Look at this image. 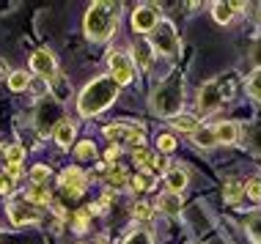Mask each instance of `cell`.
I'll use <instances>...</instances> for the list:
<instances>
[{"label": "cell", "instance_id": "6da1fadb", "mask_svg": "<svg viewBox=\"0 0 261 244\" xmlns=\"http://www.w3.org/2000/svg\"><path fill=\"white\" fill-rule=\"evenodd\" d=\"M116 96H118V85L113 82V77H99L83 88L80 99H77V110H80V115L91 118L102 113L105 107H110L116 102Z\"/></svg>", "mask_w": 261, "mask_h": 244}, {"label": "cell", "instance_id": "7a4b0ae2", "mask_svg": "<svg viewBox=\"0 0 261 244\" xmlns=\"http://www.w3.org/2000/svg\"><path fill=\"white\" fill-rule=\"evenodd\" d=\"M118 14H121V3H108V0L91 3V9L86 14V36L91 41H105L116 30Z\"/></svg>", "mask_w": 261, "mask_h": 244}, {"label": "cell", "instance_id": "3957f363", "mask_svg": "<svg viewBox=\"0 0 261 244\" xmlns=\"http://www.w3.org/2000/svg\"><path fill=\"white\" fill-rule=\"evenodd\" d=\"M185 94H181V77H171L151 94V110L160 115H176L181 110Z\"/></svg>", "mask_w": 261, "mask_h": 244}, {"label": "cell", "instance_id": "277c9868", "mask_svg": "<svg viewBox=\"0 0 261 244\" xmlns=\"http://www.w3.org/2000/svg\"><path fill=\"white\" fill-rule=\"evenodd\" d=\"M105 137L116 145H129V148H135V145L143 143V129L135 127V124H110V127H105Z\"/></svg>", "mask_w": 261, "mask_h": 244}, {"label": "cell", "instance_id": "5b68a950", "mask_svg": "<svg viewBox=\"0 0 261 244\" xmlns=\"http://www.w3.org/2000/svg\"><path fill=\"white\" fill-rule=\"evenodd\" d=\"M9 217L14 225H31V222L41 220V208L33 200H28L25 195H19V198H14L9 203Z\"/></svg>", "mask_w": 261, "mask_h": 244}, {"label": "cell", "instance_id": "8992f818", "mask_svg": "<svg viewBox=\"0 0 261 244\" xmlns=\"http://www.w3.org/2000/svg\"><path fill=\"white\" fill-rule=\"evenodd\" d=\"M108 66H110V77L116 85H126V82H132V77H135V60L129 58L126 52H110V58H108Z\"/></svg>", "mask_w": 261, "mask_h": 244}, {"label": "cell", "instance_id": "52a82bcc", "mask_svg": "<svg viewBox=\"0 0 261 244\" xmlns=\"http://www.w3.org/2000/svg\"><path fill=\"white\" fill-rule=\"evenodd\" d=\"M154 36H151V44L157 47L160 52L165 55H173L176 50H179V36H176V27L171 22H157V27H154Z\"/></svg>", "mask_w": 261, "mask_h": 244}, {"label": "cell", "instance_id": "ba28073f", "mask_svg": "<svg viewBox=\"0 0 261 244\" xmlns=\"http://www.w3.org/2000/svg\"><path fill=\"white\" fill-rule=\"evenodd\" d=\"M61 190L69 195V198H80L86 192V173L77 170V167H66L61 173Z\"/></svg>", "mask_w": 261, "mask_h": 244}, {"label": "cell", "instance_id": "9c48e42d", "mask_svg": "<svg viewBox=\"0 0 261 244\" xmlns=\"http://www.w3.org/2000/svg\"><path fill=\"white\" fill-rule=\"evenodd\" d=\"M198 104H201L203 113L220 107L223 104V82L220 80H209L206 85L201 88V94H198Z\"/></svg>", "mask_w": 261, "mask_h": 244}, {"label": "cell", "instance_id": "30bf717a", "mask_svg": "<svg viewBox=\"0 0 261 244\" xmlns=\"http://www.w3.org/2000/svg\"><path fill=\"white\" fill-rule=\"evenodd\" d=\"M58 115H61V102H58V99L41 102V104H39V113H36V127H39V132L53 129V124H58Z\"/></svg>", "mask_w": 261, "mask_h": 244}, {"label": "cell", "instance_id": "8fae6325", "mask_svg": "<svg viewBox=\"0 0 261 244\" xmlns=\"http://www.w3.org/2000/svg\"><path fill=\"white\" fill-rule=\"evenodd\" d=\"M157 22H160V14L154 6H140V9H135V14H132V27H135L138 33L154 30Z\"/></svg>", "mask_w": 261, "mask_h": 244}, {"label": "cell", "instance_id": "7c38bea8", "mask_svg": "<svg viewBox=\"0 0 261 244\" xmlns=\"http://www.w3.org/2000/svg\"><path fill=\"white\" fill-rule=\"evenodd\" d=\"M31 69L39 74V77H47V80L55 77V60L47 50H36L31 55Z\"/></svg>", "mask_w": 261, "mask_h": 244}, {"label": "cell", "instance_id": "4fadbf2b", "mask_svg": "<svg viewBox=\"0 0 261 244\" xmlns=\"http://www.w3.org/2000/svg\"><path fill=\"white\" fill-rule=\"evenodd\" d=\"M22 159H25V148L19 143H14L6 148V165H9V170H6V176L9 178H17L19 173H22Z\"/></svg>", "mask_w": 261, "mask_h": 244}, {"label": "cell", "instance_id": "5bb4252c", "mask_svg": "<svg viewBox=\"0 0 261 244\" xmlns=\"http://www.w3.org/2000/svg\"><path fill=\"white\" fill-rule=\"evenodd\" d=\"M165 184H168V190H171V192L179 195L187 187V173L181 170V167H171V170L165 173Z\"/></svg>", "mask_w": 261, "mask_h": 244}, {"label": "cell", "instance_id": "9a60e30c", "mask_svg": "<svg viewBox=\"0 0 261 244\" xmlns=\"http://www.w3.org/2000/svg\"><path fill=\"white\" fill-rule=\"evenodd\" d=\"M53 135H55V140H58V145H63V148H69L74 140V127L69 121H58L53 127Z\"/></svg>", "mask_w": 261, "mask_h": 244}, {"label": "cell", "instance_id": "2e32d148", "mask_svg": "<svg viewBox=\"0 0 261 244\" xmlns=\"http://www.w3.org/2000/svg\"><path fill=\"white\" fill-rule=\"evenodd\" d=\"M215 137H217V143H234L239 137V127L231 124V121H225V124H220V127L215 129Z\"/></svg>", "mask_w": 261, "mask_h": 244}, {"label": "cell", "instance_id": "e0dca14e", "mask_svg": "<svg viewBox=\"0 0 261 244\" xmlns=\"http://www.w3.org/2000/svg\"><path fill=\"white\" fill-rule=\"evenodd\" d=\"M160 208L165 214H179L181 211V198L176 192H168V195H162L160 198Z\"/></svg>", "mask_w": 261, "mask_h": 244}, {"label": "cell", "instance_id": "ac0fdd59", "mask_svg": "<svg viewBox=\"0 0 261 244\" xmlns=\"http://www.w3.org/2000/svg\"><path fill=\"white\" fill-rule=\"evenodd\" d=\"M126 181H129V176H126L124 167H113L110 165V173H108V184L113 187V190H124Z\"/></svg>", "mask_w": 261, "mask_h": 244}, {"label": "cell", "instance_id": "d6986e66", "mask_svg": "<svg viewBox=\"0 0 261 244\" xmlns=\"http://www.w3.org/2000/svg\"><path fill=\"white\" fill-rule=\"evenodd\" d=\"M173 127L179 132H193V135H195V132H198V121H195L193 115H176L173 118Z\"/></svg>", "mask_w": 261, "mask_h": 244}, {"label": "cell", "instance_id": "ffe728a7", "mask_svg": "<svg viewBox=\"0 0 261 244\" xmlns=\"http://www.w3.org/2000/svg\"><path fill=\"white\" fill-rule=\"evenodd\" d=\"M242 192H245V187L239 184V181H228V184L223 187V195H225V200H228V203H237V200L242 198Z\"/></svg>", "mask_w": 261, "mask_h": 244}, {"label": "cell", "instance_id": "44dd1931", "mask_svg": "<svg viewBox=\"0 0 261 244\" xmlns=\"http://www.w3.org/2000/svg\"><path fill=\"white\" fill-rule=\"evenodd\" d=\"M234 17V3H215V19L217 22H228V19Z\"/></svg>", "mask_w": 261, "mask_h": 244}, {"label": "cell", "instance_id": "7402d4cb", "mask_svg": "<svg viewBox=\"0 0 261 244\" xmlns=\"http://www.w3.org/2000/svg\"><path fill=\"white\" fill-rule=\"evenodd\" d=\"M28 200H33L36 206L50 203V192H47V187H44V184H41V187H31V192H28Z\"/></svg>", "mask_w": 261, "mask_h": 244}, {"label": "cell", "instance_id": "603a6c76", "mask_svg": "<svg viewBox=\"0 0 261 244\" xmlns=\"http://www.w3.org/2000/svg\"><path fill=\"white\" fill-rule=\"evenodd\" d=\"M129 184L135 187V190H151V187H154V181H151V173L140 170L135 178H129Z\"/></svg>", "mask_w": 261, "mask_h": 244}, {"label": "cell", "instance_id": "cb8c5ba5", "mask_svg": "<svg viewBox=\"0 0 261 244\" xmlns=\"http://www.w3.org/2000/svg\"><path fill=\"white\" fill-rule=\"evenodd\" d=\"M195 143L203 145V148H209V145H215L217 143V137H215V129H198L195 132Z\"/></svg>", "mask_w": 261, "mask_h": 244}, {"label": "cell", "instance_id": "d4e9b609", "mask_svg": "<svg viewBox=\"0 0 261 244\" xmlns=\"http://www.w3.org/2000/svg\"><path fill=\"white\" fill-rule=\"evenodd\" d=\"M28 82H31V77H28L25 72H14L9 77V88L11 90H22V88H28Z\"/></svg>", "mask_w": 261, "mask_h": 244}, {"label": "cell", "instance_id": "484cf974", "mask_svg": "<svg viewBox=\"0 0 261 244\" xmlns=\"http://www.w3.org/2000/svg\"><path fill=\"white\" fill-rule=\"evenodd\" d=\"M248 90H250V96L261 99V69H256V72L250 74V80H248Z\"/></svg>", "mask_w": 261, "mask_h": 244}, {"label": "cell", "instance_id": "4316f807", "mask_svg": "<svg viewBox=\"0 0 261 244\" xmlns=\"http://www.w3.org/2000/svg\"><path fill=\"white\" fill-rule=\"evenodd\" d=\"M47 176H50V170H47L44 165H36V167L31 170V181H33V187H41V184H44V178H47Z\"/></svg>", "mask_w": 261, "mask_h": 244}, {"label": "cell", "instance_id": "83f0119b", "mask_svg": "<svg viewBox=\"0 0 261 244\" xmlns=\"http://www.w3.org/2000/svg\"><path fill=\"white\" fill-rule=\"evenodd\" d=\"M135 55H138V64H140V66H149V60H151V47L143 41V44L135 47Z\"/></svg>", "mask_w": 261, "mask_h": 244}, {"label": "cell", "instance_id": "f1b7e54d", "mask_svg": "<svg viewBox=\"0 0 261 244\" xmlns=\"http://www.w3.org/2000/svg\"><path fill=\"white\" fill-rule=\"evenodd\" d=\"M245 192H248L250 200H261V181L258 178H250L248 184H245Z\"/></svg>", "mask_w": 261, "mask_h": 244}, {"label": "cell", "instance_id": "f546056e", "mask_svg": "<svg viewBox=\"0 0 261 244\" xmlns=\"http://www.w3.org/2000/svg\"><path fill=\"white\" fill-rule=\"evenodd\" d=\"M124 244H151V236L146 231H132L129 236H126Z\"/></svg>", "mask_w": 261, "mask_h": 244}, {"label": "cell", "instance_id": "4dcf8cb0", "mask_svg": "<svg viewBox=\"0 0 261 244\" xmlns=\"http://www.w3.org/2000/svg\"><path fill=\"white\" fill-rule=\"evenodd\" d=\"M77 157L80 159H94L96 157V145L94 143H80L77 145Z\"/></svg>", "mask_w": 261, "mask_h": 244}, {"label": "cell", "instance_id": "1f68e13d", "mask_svg": "<svg viewBox=\"0 0 261 244\" xmlns=\"http://www.w3.org/2000/svg\"><path fill=\"white\" fill-rule=\"evenodd\" d=\"M132 214H135V217L138 220H151V206L149 203H135V206H132Z\"/></svg>", "mask_w": 261, "mask_h": 244}, {"label": "cell", "instance_id": "d6a6232c", "mask_svg": "<svg viewBox=\"0 0 261 244\" xmlns=\"http://www.w3.org/2000/svg\"><path fill=\"white\" fill-rule=\"evenodd\" d=\"M88 214H91V211H77L74 217H72L74 231H86V228H88Z\"/></svg>", "mask_w": 261, "mask_h": 244}, {"label": "cell", "instance_id": "836d02e7", "mask_svg": "<svg viewBox=\"0 0 261 244\" xmlns=\"http://www.w3.org/2000/svg\"><path fill=\"white\" fill-rule=\"evenodd\" d=\"M248 231H250V236H253V241H256V244H261V214H258V217H253V220H250Z\"/></svg>", "mask_w": 261, "mask_h": 244}, {"label": "cell", "instance_id": "e575fe53", "mask_svg": "<svg viewBox=\"0 0 261 244\" xmlns=\"http://www.w3.org/2000/svg\"><path fill=\"white\" fill-rule=\"evenodd\" d=\"M132 159H135V162H138L140 167H143V165L151 159V154H149L146 148H140V145H138V148H132Z\"/></svg>", "mask_w": 261, "mask_h": 244}, {"label": "cell", "instance_id": "d590c367", "mask_svg": "<svg viewBox=\"0 0 261 244\" xmlns=\"http://www.w3.org/2000/svg\"><path fill=\"white\" fill-rule=\"evenodd\" d=\"M157 145H160L162 151H173V148H176V140H173V135H160Z\"/></svg>", "mask_w": 261, "mask_h": 244}, {"label": "cell", "instance_id": "8d00e7d4", "mask_svg": "<svg viewBox=\"0 0 261 244\" xmlns=\"http://www.w3.org/2000/svg\"><path fill=\"white\" fill-rule=\"evenodd\" d=\"M116 159H118V148H116V145H110V148H108V154H105V162L113 165Z\"/></svg>", "mask_w": 261, "mask_h": 244}, {"label": "cell", "instance_id": "74e56055", "mask_svg": "<svg viewBox=\"0 0 261 244\" xmlns=\"http://www.w3.org/2000/svg\"><path fill=\"white\" fill-rule=\"evenodd\" d=\"M11 190V178L9 176H3V173H0V195H6Z\"/></svg>", "mask_w": 261, "mask_h": 244}, {"label": "cell", "instance_id": "f35d334b", "mask_svg": "<svg viewBox=\"0 0 261 244\" xmlns=\"http://www.w3.org/2000/svg\"><path fill=\"white\" fill-rule=\"evenodd\" d=\"M253 135H256V137H253V143H256V148L261 151V127H258L256 132H253Z\"/></svg>", "mask_w": 261, "mask_h": 244}, {"label": "cell", "instance_id": "ab89813d", "mask_svg": "<svg viewBox=\"0 0 261 244\" xmlns=\"http://www.w3.org/2000/svg\"><path fill=\"white\" fill-rule=\"evenodd\" d=\"M6 72H9V66H6V60H0V77H3Z\"/></svg>", "mask_w": 261, "mask_h": 244}, {"label": "cell", "instance_id": "60d3db41", "mask_svg": "<svg viewBox=\"0 0 261 244\" xmlns=\"http://www.w3.org/2000/svg\"><path fill=\"white\" fill-rule=\"evenodd\" d=\"M83 244H105V239H91V241H83Z\"/></svg>", "mask_w": 261, "mask_h": 244}, {"label": "cell", "instance_id": "b9f144b4", "mask_svg": "<svg viewBox=\"0 0 261 244\" xmlns=\"http://www.w3.org/2000/svg\"><path fill=\"white\" fill-rule=\"evenodd\" d=\"M256 60H258V64H261V47H258V52H256Z\"/></svg>", "mask_w": 261, "mask_h": 244}]
</instances>
